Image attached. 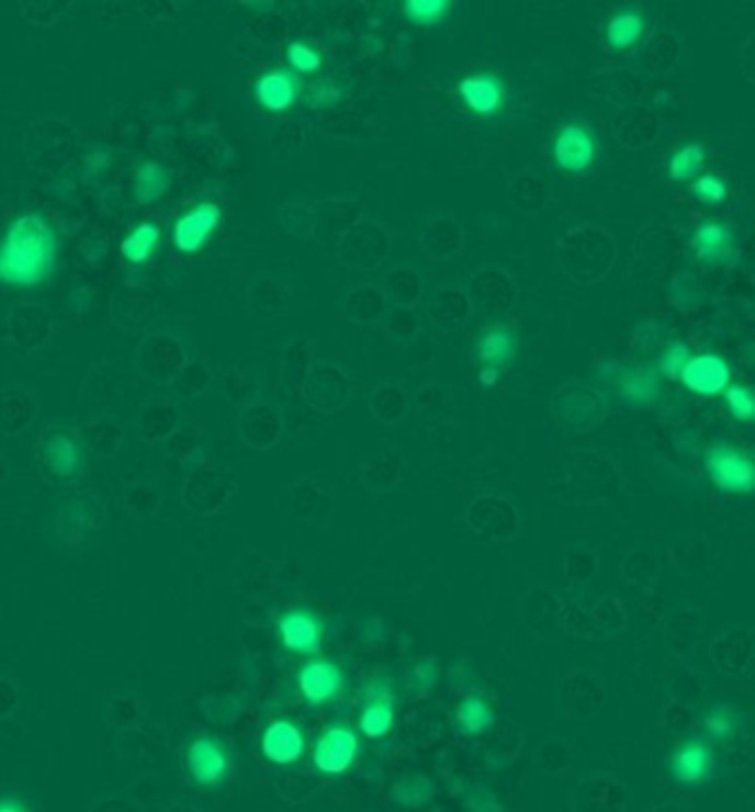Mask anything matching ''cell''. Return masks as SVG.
<instances>
[{
    "label": "cell",
    "instance_id": "38",
    "mask_svg": "<svg viewBox=\"0 0 755 812\" xmlns=\"http://www.w3.org/2000/svg\"><path fill=\"white\" fill-rule=\"evenodd\" d=\"M658 812H667V810H658Z\"/></svg>",
    "mask_w": 755,
    "mask_h": 812
},
{
    "label": "cell",
    "instance_id": "15",
    "mask_svg": "<svg viewBox=\"0 0 755 812\" xmlns=\"http://www.w3.org/2000/svg\"><path fill=\"white\" fill-rule=\"evenodd\" d=\"M460 98L462 102L477 115H493L499 111L504 102V84L493 74H477L469 76L460 82Z\"/></svg>",
    "mask_w": 755,
    "mask_h": 812
},
{
    "label": "cell",
    "instance_id": "2",
    "mask_svg": "<svg viewBox=\"0 0 755 812\" xmlns=\"http://www.w3.org/2000/svg\"><path fill=\"white\" fill-rule=\"evenodd\" d=\"M38 462L47 477L71 482L84 469V444L74 427L65 422L49 425L38 442Z\"/></svg>",
    "mask_w": 755,
    "mask_h": 812
},
{
    "label": "cell",
    "instance_id": "37",
    "mask_svg": "<svg viewBox=\"0 0 755 812\" xmlns=\"http://www.w3.org/2000/svg\"><path fill=\"white\" fill-rule=\"evenodd\" d=\"M0 812H30V810L21 801L3 799V801H0Z\"/></svg>",
    "mask_w": 755,
    "mask_h": 812
},
{
    "label": "cell",
    "instance_id": "13",
    "mask_svg": "<svg viewBox=\"0 0 755 812\" xmlns=\"http://www.w3.org/2000/svg\"><path fill=\"white\" fill-rule=\"evenodd\" d=\"M691 248L696 259L705 266H731L735 263L737 255L733 248V233L726 224L720 222H705L691 235Z\"/></svg>",
    "mask_w": 755,
    "mask_h": 812
},
{
    "label": "cell",
    "instance_id": "1",
    "mask_svg": "<svg viewBox=\"0 0 755 812\" xmlns=\"http://www.w3.org/2000/svg\"><path fill=\"white\" fill-rule=\"evenodd\" d=\"M56 228L41 213L21 215L0 239V283L12 287L43 285L58 266Z\"/></svg>",
    "mask_w": 755,
    "mask_h": 812
},
{
    "label": "cell",
    "instance_id": "29",
    "mask_svg": "<svg viewBox=\"0 0 755 812\" xmlns=\"http://www.w3.org/2000/svg\"><path fill=\"white\" fill-rule=\"evenodd\" d=\"M691 192L700 203H707V206H715V203H722L726 199V183L715 177V174H702L691 183Z\"/></svg>",
    "mask_w": 755,
    "mask_h": 812
},
{
    "label": "cell",
    "instance_id": "9",
    "mask_svg": "<svg viewBox=\"0 0 755 812\" xmlns=\"http://www.w3.org/2000/svg\"><path fill=\"white\" fill-rule=\"evenodd\" d=\"M296 683H298V691L305 698V702H309L312 707H320L340 696L345 676L336 663L316 658L301 667Z\"/></svg>",
    "mask_w": 755,
    "mask_h": 812
},
{
    "label": "cell",
    "instance_id": "28",
    "mask_svg": "<svg viewBox=\"0 0 755 812\" xmlns=\"http://www.w3.org/2000/svg\"><path fill=\"white\" fill-rule=\"evenodd\" d=\"M691 360V351L687 345L683 342H672L665 347V351L661 353V360H658V371L669 377V380H680L685 366L689 364Z\"/></svg>",
    "mask_w": 755,
    "mask_h": 812
},
{
    "label": "cell",
    "instance_id": "26",
    "mask_svg": "<svg viewBox=\"0 0 755 812\" xmlns=\"http://www.w3.org/2000/svg\"><path fill=\"white\" fill-rule=\"evenodd\" d=\"M451 8L447 0H409L405 3V14L416 25H436L451 14Z\"/></svg>",
    "mask_w": 755,
    "mask_h": 812
},
{
    "label": "cell",
    "instance_id": "33",
    "mask_svg": "<svg viewBox=\"0 0 755 812\" xmlns=\"http://www.w3.org/2000/svg\"><path fill=\"white\" fill-rule=\"evenodd\" d=\"M464 803H466V808L471 812H502L499 801L486 788H473V790H469Z\"/></svg>",
    "mask_w": 755,
    "mask_h": 812
},
{
    "label": "cell",
    "instance_id": "7",
    "mask_svg": "<svg viewBox=\"0 0 755 812\" xmlns=\"http://www.w3.org/2000/svg\"><path fill=\"white\" fill-rule=\"evenodd\" d=\"M715 755L705 737L687 740L669 762L672 777L683 786H702L713 777Z\"/></svg>",
    "mask_w": 755,
    "mask_h": 812
},
{
    "label": "cell",
    "instance_id": "32",
    "mask_svg": "<svg viewBox=\"0 0 755 812\" xmlns=\"http://www.w3.org/2000/svg\"><path fill=\"white\" fill-rule=\"evenodd\" d=\"M109 163H111V155H109V150H104V148H93L91 153H87L84 155V159H82V177L84 179H89V181H95V179H100V174L109 168Z\"/></svg>",
    "mask_w": 755,
    "mask_h": 812
},
{
    "label": "cell",
    "instance_id": "23",
    "mask_svg": "<svg viewBox=\"0 0 755 812\" xmlns=\"http://www.w3.org/2000/svg\"><path fill=\"white\" fill-rule=\"evenodd\" d=\"M705 731L711 740L720 742V744H729L731 740H735L737 731H740V718L737 713L726 707V704H720V707H713L707 715H705Z\"/></svg>",
    "mask_w": 755,
    "mask_h": 812
},
{
    "label": "cell",
    "instance_id": "35",
    "mask_svg": "<svg viewBox=\"0 0 755 812\" xmlns=\"http://www.w3.org/2000/svg\"><path fill=\"white\" fill-rule=\"evenodd\" d=\"M438 676H440V669H438L436 661H422V663L414 669V678H416V683H418L422 689H433V685L438 683Z\"/></svg>",
    "mask_w": 755,
    "mask_h": 812
},
{
    "label": "cell",
    "instance_id": "36",
    "mask_svg": "<svg viewBox=\"0 0 755 812\" xmlns=\"http://www.w3.org/2000/svg\"><path fill=\"white\" fill-rule=\"evenodd\" d=\"M499 369H493V366H482L480 369V382L482 386H495L497 380H499Z\"/></svg>",
    "mask_w": 755,
    "mask_h": 812
},
{
    "label": "cell",
    "instance_id": "8",
    "mask_svg": "<svg viewBox=\"0 0 755 812\" xmlns=\"http://www.w3.org/2000/svg\"><path fill=\"white\" fill-rule=\"evenodd\" d=\"M222 222V211L215 203H200V206L188 211L172 228V241L179 252L193 255L204 248L215 228Z\"/></svg>",
    "mask_w": 755,
    "mask_h": 812
},
{
    "label": "cell",
    "instance_id": "25",
    "mask_svg": "<svg viewBox=\"0 0 755 812\" xmlns=\"http://www.w3.org/2000/svg\"><path fill=\"white\" fill-rule=\"evenodd\" d=\"M394 797L407 808H420L433 797V783L422 775H409L396 783Z\"/></svg>",
    "mask_w": 755,
    "mask_h": 812
},
{
    "label": "cell",
    "instance_id": "30",
    "mask_svg": "<svg viewBox=\"0 0 755 812\" xmlns=\"http://www.w3.org/2000/svg\"><path fill=\"white\" fill-rule=\"evenodd\" d=\"M288 63L298 74H314V71L320 69L323 58H320V54L312 45L296 41V43H292L288 47Z\"/></svg>",
    "mask_w": 755,
    "mask_h": 812
},
{
    "label": "cell",
    "instance_id": "6",
    "mask_svg": "<svg viewBox=\"0 0 755 812\" xmlns=\"http://www.w3.org/2000/svg\"><path fill=\"white\" fill-rule=\"evenodd\" d=\"M597 157V137L584 122H568L554 139V161L561 170L582 172Z\"/></svg>",
    "mask_w": 755,
    "mask_h": 812
},
{
    "label": "cell",
    "instance_id": "17",
    "mask_svg": "<svg viewBox=\"0 0 755 812\" xmlns=\"http://www.w3.org/2000/svg\"><path fill=\"white\" fill-rule=\"evenodd\" d=\"M255 93H257V100L261 102L263 109H268L272 113H283V111H288L296 102V98H298V82H296V78L290 71L277 69V71L266 74L257 82Z\"/></svg>",
    "mask_w": 755,
    "mask_h": 812
},
{
    "label": "cell",
    "instance_id": "4",
    "mask_svg": "<svg viewBox=\"0 0 755 812\" xmlns=\"http://www.w3.org/2000/svg\"><path fill=\"white\" fill-rule=\"evenodd\" d=\"M185 770L198 786L215 788L226 781L230 772V753L226 744L211 735H200L185 746Z\"/></svg>",
    "mask_w": 755,
    "mask_h": 812
},
{
    "label": "cell",
    "instance_id": "12",
    "mask_svg": "<svg viewBox=\"0 0 755 812\" xmlns=\"http://www.w3.org/2000/svg\"><path fill=\"white\" fill-rule=\"evenodd\" d=\"M279 636L288 652L314 656L323 645V623L307 609H292L279 619Z\"/></svg>",
    "mask_w": 755,
    "mask_h": 812
},
{
    "label": "cell",
    "instance_id": "11",
    "mask_svg": "<svg viewBox=\"0 0 755 812\" xmlns=\"http://www.w3.org/2000/svg\"><path fill=\"white\" fill-rule=\"evenodd\" d=\"M396 722V698L385 680H373L364 693L360 731L369 740L385 737Z\"/></svg>",
    "mask_w": 755,
    "mask_h": 812
},
{
    "label": "cell",
    "instance_id": "10",
    "mask_svg": "<svg viewBox=\"0 0 755 812\" xmlns=\"http://www.w3.org/2000/svg\"><path fill=\"white\" fill-rule=\"evenodd\" d=\"M680 382L696 395L713 397L726 391L731 384V366L724 358L715 353H700L691 356L689 364L685 366Z\"/></svg>",
    "mask_w": 755,
    "mask_h": 812
},
{
    "label": "cell",
    "instance_id": "22",
    "mask_svg": "<svg viewBox=\"0 0 755 812\" xmlns=\"http://www.w3.org/2000/svg\"><path fill=\"white\" fill-rule=\"evenodd\" d=\"M161 241V230L153 222H142L139 226L133 228V233L122 241L120 250L126 261L131 263H146L155 252Z\"/></svg>",
    "mask_w": 755,
    "mask_h": 812
},
{
    "label": "cell",
    "instance_id": "16",
    "mask_svg": "<svg viewBox=\"0 0 755 812\" xmlns=\"http://www.w3.org/2000/svg\"><path fill=\"white\" fill-rule=\"evenodd\" d=\"M517 351V336L510 325H493L484 329L475 342V358L482 366H506Z\"/></svg>",
    "mask_w": 755,
    "mask_h": 812
},
{
    "label": "cell",
    "instance_id": "31",
    "mask_svg": "<svg viewBox=\"0 0 755 812\" xmlns=\"http://www.w3.org/2000/svg\"><path fill=\"white\" fill-rule=\"evenodd\" d=\"M342 87H338L334 80H318L309 93L305 95L307 104L312 109H331L342 100Z\"/></svg>",
    "mask_w": 755,
    "mask_h": 812
},
{
    "label": "cell",
    "instance_id": "24",
    "mask_svg": "<svg viewBox=\"0 0 755 812\" xmlns=\"http://www.w3.org/2000/svg\"><path fill=\"white\" fill-rule=\"evenodd\" d=\"M705 157H707V153H705V148L700 144H687V146H683L669 159V177L674 181L694 179L702 170Z\"/></svg>",
    "mask_w": 755,
    "mask_h": 812
},
{
    "label": "cell",
    "instance_id": "19",
    "mask_svg": "<svg viewBox=\"0 0 755 812\" xmlns=\"http://www.w3.org/2000/svg\"><path fill=\"white\" fill-rule=\"evenodd\" d=\"M645 32V19L639 10H621L615 14L606 27L608 45L615 52H626L634 47Z\"/></svg>",
    "mask_w": 755,
    "mask_h": 812
},
{
    "label": "cell",
    "instance_id": "18",
    "mask_svg": "<svg viewBox=\"0 0 755 812\" xmlns=\"http://www.w3.org/2000/svg\"><path fill=\"white\" fill-rule=\"evenodd\" d=\"M619 393L630 406H650L661 395L658 373L650 366H632L621 373Z\"/></svg>",
    "mask_w": 755,
    "mask_h": 812
},
{
    "label": "cell",
    "instance_id": "21",
    "mask_svg": "<svg viewBox=\"0 0 755 812\" xmlns=\"http://www.w3.org/2000/svg\"><path fill=\"white\" fill-rule=\"evenodd\" d=\"M495 722L491 704L482 696H466L455 709V724L466 735H482Z\"/></svg>",
    "mask_w": 755,
    "mask_h": 812
},
{
    "label": "cell",
    "instance_id": "34",
    "mask_svg": "<svg viewBox=\"0 0 755 812\" xmlns=\"http://www.w3.org/2000/svg\"><path fill=\"white\" fill-rule=\"evenodd\" d=\"M19 707V685L14 678L0 674V718L10 715Z\"/></svg>",
    "mask_w": 755,
    "mask_h": 812
},
{
    "label": "cell",
    "instance_id": "27",
    "mask_svg": "<svg viewBox=\"0 0 755 812\" xmlns=\"http://www.w3.org/2000/svg\"><path fill=\"white\" fill-rule=\"evenodd\" d=\"M729 414L740 422H755V393L744 384H729L724 391Z\"/></svg>",
    "mask_w": 755,
    "mask_h": 812
},
{
    "label": "cell",
    "instance_id": "5",
    "mask_svg": "<svg viewBox=\"0 0 755 812\" xmlns=\"http://www.w3.org/2000/svg\"><path fill=\"white\" fill-rule=\"evenodd\" d=\"M358 755V735L345 724H331L316 742L312 759L325 775H342Z\"/></svg>",
    "mask_w": 755,
    "mask_h": 812
},
{
    "label": "cell",
    "instance_id": "3",
    "mask_svg": "<svg viewBox=\"0 0 755 812\" xmlns=\"http://www.w3.org/2000/svg\"><path fill=\"white\" fill-rule=\"evenodd\" d=\"M713 486L729 495L755 493V460L729 444H715L705 458Z\"/></svg>",
    "mask_w": 755,
    "mask_h": 812
},
{
    "label": "cell",
    "instance_id": "14",
    "mask_svg": "<svg viewBox=\"0 0 755 812\" xmlns=\"http://www.w3.org/2000/svg\"><path fill=\"white\" fill-rule=\"evenodd\" d=\"M261 748L270 762L288 766L301 759L305 751V737L292 720L281 718L266 726L263 737H261Z\"/></svg>",
    "mask_w": 755,
    "mask_h": 812
},
{
    "label": "cell",
    "instance_id": "20",
    "mask_svg": "<svg viewBox=\"0 0 755 812\" xmlns=\"http://www.w3.org/2000/svg\"><path fill=\"white\" fill-rule=\"evenodd\" d=\"M168 188H170V172L161 163L144 161L137 168L133 194H135V201L142 203V206H148V203L161 199Z\"/></svg>",
    "mask_w": 755,
    "mask_h": 812
}]
</instances>
